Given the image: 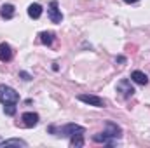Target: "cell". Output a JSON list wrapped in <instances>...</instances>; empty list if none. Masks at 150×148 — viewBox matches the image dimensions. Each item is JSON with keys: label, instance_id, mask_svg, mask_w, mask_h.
Masks as SVG:
<instances>
[{"label": "cell", "instance_id": "12", "mask_svg": "<svg viewBox=\"0 0 150 148\" xmlns=\"http://www.w3.org/2000/svg\"><path fill=\"white\" fill-rule=\"evenodd\" d=\"M11 145H14V147H26V141L18 140V138H11V140H4L0 143V147H11Z\"/></svg>", "mask_w": 150, "mask_h": 148}, {"label": "cell", "instance_id": "7", "mask_svg": "<svg viewBox=\"0 0 150 148\" xmlns=\"http://www.w3.org/2000/svg\"><path fill=\"white\" fill-rule=\"evenodd\" d=\"M21 120H23V125L25 127H35L38 124V115L33 111H26L21 115Z\"/></svg>", "mask_w": 150, "mask_h": 148}, {"label": "cell", "instance_id": "14", "mask_svg": "<svg viewBox=\"0 0 150 148\" xmlns=\"http://www.w3.org/2000/svg\"><path fill=\"white\" fill-rule=\"evenodd\" d=\"M84 134H74L70 136V147H84Z\"/></svg>", "mask_w": 150, "mask_h": 148}, {"label": "cell", "instance_id": "16", "mask_svg": "<svg viewBox=\"0 0 150 148\" xmlns=\"http://www.w3.org/2000/svg\"><path fill=\"white\" fill-rule=\"evenodd\" d=\"M19 77H21L23 80H32V75L26 73V72H19Z\"/></svg>", "mask_w": 150, "mask_h": 148}, {"label": "cell", "instance_id": "1", "mask_svg": "<svg viewBox=\"0 0 150 148\" xmlns=\"http://www.w3.org/2000/svg\"><path fill=\"white\" fill-rule=\"evenodd\" d=\"M120 136H122V129H120L117 124H113V122H107V131L94 134L93 140H94L96 143H103V145L113 147V145H117V141H113V140H119Z\"/></svg>", "mask_w": 150, "mask_h": 148}, {"label": "cell", "instance_id": "15", "mask_svg": "<svg viewBox=\"0 0 150 148\" xmlns=\"http://www.w3.org/2000/svg\"><path fill=\"white\" fill-rule=\"evenodd\" d=\"M4 113H5V115H14V113H16V103H7V105H4Z\"/></svg>", "mask_w": 150, "mask_h": 148}, {"label": "cell", "instance_id": "4", "mask_svg": "<svg viewBox=\"0 0 150 148\" xmlns=\"http://www.w3.org/2000/svg\"><path fill=\"white\" fill-rule=\"evenodd\" d=\"M79 101H82L86 105H91V106H96V108H103L107 105L103 98L94 96V94H79Z\"/></svg>", "mask_w": 150, "mask_h": 148}, {"label": "cell", "instance_id": "10", "mask_svg": "<svg viewBox=\"0 0 150 148\" xmlns=\"http://www.w3.org/2000/svg\"><path fill=\"white\" fill-rule=\"evenodd\" d=\"M0 16H2L4 19H12V18H14V5H12V4H5V5H2V9H0Z\"/></svg>", "mask_w": 150, "mask_h": 148}, {"label": "cell", "instance_id": "17", "mask_svg": "<svg viewBox=\"0 0 150 148\" xmlns=\"http://www.w3.org/2000/svg\"><path fill=\"white\" fill-rule=\"evenodd\" d=\"M117 61H119V63H124V61H126V58H122V56H119V58H117Z\"/></svg>", "mask_w": 150, "mask_h": 148}, {"label": "cell", "instance_id": "3", "mask_svg": "<svg viewBox=\"0 0 150 148\" xmlns=\"http://www.w3.org/2000/svg\"><path fill=\"white\" fill-rule=\"evenodd\" d=\"M19 101V94L5 84H0V103L7 105V103H18Z\"/></svg>", "mask_w": 150, "mask_h": 148}, {"label": "cell", "instance_id": "6", "mask_svg": "<svg viewBox=\"0 0 150 148\" xmlns=\"http://www.w3.org/2000/svg\"><path fill=\"white\" fill-rule=\"evenodd\" d=\"M117 92H120L124 98H131V96L134 94V87L131 85V80L122 78V80L117 84Z\"/></svg>", "mask_w": 150, "mask_h": 148}, {"label": "cell", "instance_id": "9", "mask_svg": "<svg viewBox=\"0 0 150 148\" xmlns=\"http://www.w3.org/2000/svg\"><path fill=\"white\" fill-rule=\"evenodd\" d=\"M131 80H133L134 84H140V85H147V84H149V77L143 73V72H140V70H134V72L131 73Z\"/></svg>", "mask_w": 150, "mask_h": 148}, {"label": "cell", "instance_id": "13", "mask_svg": "<svg viewBox=\"0 0 150 148\" xmlns=\"http://www.w3.org/2000/svg\"><path fill=\"white\" fill-rule=\"evenodd\" d=\"M38 37H40V42H42L44 45H51V44L54 42V33H52V32H42Z\"/></svg>", "mask_w": 150, "mask_h": 148}, {"label": "cell", "instance_id": "5", "mask_svg": "<svg viewBox=\"0 0 150 148\" xmlns=\"http://www.w3.org/2000/svg\"><path fill=\"white\" fill-rule=\"evenodd\" d=\"M47 14H49V19H51L52 23H56V25L63 21V14H61V11L58 9V2H56V0H52V2L49 4Z\"/></svg>", "mask_w": 150, "mask_h": 148}, {"label": "cell", "instance_id": "8", "mask_svg": "<svg viewBox=\"0 0 150 148\" xmlns=\"http://www.w3.org/2000/svg\"><path fill=\"white\" fill-rule=\"evenodd\" d=\"M11 59H12V47L7 42H2L0 44V61L2 63H7Z\"/></svg>", "mask_w": 150, "mask_h": 148}, {"label": "cell", "instance_id": "2", "mask_svg": "<svg viewBox=\"0 0 150 148\" xmlns=\"http://www.w3.org/2000/svg\"><path fill=\"white\" fill-rule=\"evenodd\" d=\"M49 132H52L56 136H61V138H70L74 134H84L86 129L82 125H77V124H67V125H61V127L49 125Z\"/></svg>", "mask_w": 150, "mask_h": 148}, {"label": "cell", "instance_id": "19", "mask_svg": "<svg viewBox=\"0 0 150 148\" xmlns=\"http://www.w3.org/2000/svg\"><path fill=\"white\" fill-rule=\"evenodd\" d=\"M0 143H2V140H0Z\"/></svg>", "mask_w": 150, "mask_h": 148}, {"label": "cell", "instance_id": "11", "mask_svg": "<svg viewBox=\"0 0 150 148\" xmlns=\"http://www.w3.org/2000/svg\"><path fill=\"white\" fill-rule=\"evenodd\" d=\"M28 16H30L32 19H38V18L42 16V5H40V4H32V5H28Z\"/></svg>", "mask_w": 150, "mask_h": 148}, {"label": "cell", "instance_id": "18", "mask_svg": "<svg viewBox=\"0 0 150 148\" xmlns=\"http://www.w3.org/2000/svg\"><path fill=\"white\" fill-rule=\"evenodd\" d=\"M124 2H126V4H136L138 0H124Z\"/></svg>", "mask_w": 150, "mask_h": 148}]
</instances>
